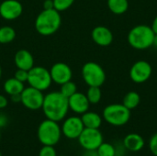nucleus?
I'll return each instance as SVG.
<instances>
[{"mask_svg":"<svg viewBox=\"0 0 157 156\" xmlns=\"http://www.w3.org/2000/svg\"><path fill=\"white\" fill-rule=\"evenodd\" d=\"M41 109L46 119L59 122L65 119L69 111L68 98L61 92H51L44 96Z\"/></svg>","mask_w":157,"mask_h":156,"instance_id":"1","label":"nucleus"},{"mask_svg":"<svg viewBox=\"0 0 157 156\" xmlns=\"http://www.w3.org/2000/svg\"><path fill=\"white\" fill-rule=\"evenodd\" d=\"M62 24L60 12L56 9H43L36 17L35 29L42 36H50L59 30Z\"/></svg>","mask_w":157,"mask_h":156,"instance_id":"2","label":"nucleus"},{"mask_svg":"<svg viewBox=\"0 0 157 156\" xmlns=\"http://www.w3.org/2000/svg\"><path fill=\"white\" fill-rule=\"evenodd\" d=\"M155 37L151 26L137 25L129 31L128 42L136 50H146L154 45Z\"/></svg>","mask_w":157,"mask_h":156,"instance_id":"3","label":"nucleus"},{"mask_svg":"<svg viewBox=\"0 0 157 156\" xmlns=\"http://www.w3.org/2000/svg\"><path fill=\"white\" fill-rule=\"evenodd\" d=\"M62 135L59 123L49 119L42 120L37 130V137L42 145H56L60 142Z\"/></svg>","mask_w":157,"mask_h":156,"instance_id":"4","label":"nucleus"},{"mask_svg":"<svg viewBox=\"0 0 157 156\" xmlns=\"http://www.w3.org/2000/svg\"><path fill=\"white\" fill-rule=\"evenodd\" d=\"M104 120L115 127H121L127 124L131 119V110L123 104H110L103 109Z\"/></svg>","mask_w":157,"mask_h":156,"instance_id":"5","label":"nucleus"},{"mask_svg":"<svg viewBox=\"0 0 157 156\" xmlns=\"http://www.w3.org/2000/svg\"><path fill=\"white\" fill-rule=\"evenodd\" d=\"M82 77L88 86L100 87L106 81V73L102 66L95 62L86 63L81 70Z\"/></svg>","mask_w":157,"mask_h":156,"instance_id":"6","label":"nucleus"},{"mask_svg":"<svg viewBox=\"0 0 157 156\" xmlns=\"http://www.w3.org/2000/svg\"><path fill=\"white\" fill-rule=\"evenodd\" d=\"M27 82L29 83V86L43 92L51 86L52 80L49 70L42 66H33L29 71Z\"/></svg>","mask_w":157,"mask_h":156,"instance_id":"7","label":"nucleus"},{"mask_svg":"<svg viewBox=\"0 0 157 156\" xmlns=\"http://www.w3.org/2000/svg\"><path fill=\"white\" fill-rule=\"evenodd\" d=\"M77 140L80 146L86 151H96L104 142L99 129L89 128H85Z\"/></svg>","mask_w":157,"mask_h":156,"instance_id":"8","label":"nucleus"},{"mask_svg":"<svg viewBox=\"0 0 157 156\" xmlns=\"http://www.w3.org/2000/svg\"><path fill=\"white\" fill-rule=\"evenodd\" d=\"M44 100V95L42 91L34 87L29 86L24 88L20 94V103L30 110H38L41 108Z\"/></svg>","mask_w":157,"mask_h":156,"instance_id":"9","label":"nucleus"},{"mask_svg":"<svg viewBox=\"0 0 157 156\" xmlns=\"http://www.w3.org/2000/svg\"><path fill=\"white\" fill-rule=\"evenodd\" d=\"M62 134L65 136L67 139L75 140L78 139L80 134L85 129L81 117L72 116L65 119L61 126Z\"/></svg>","mask_w":157,"mask_h":156,"instance_id":"10","label":"nucleus"},{"mask_svg":"<svg viewBox=\"0 0 157 156\" xmlns=\"http://www.w3.org/2000/svg\"><path fill=\"white\" fill-rule=\"evenodd\" d=\"M152 66L151 64L144 60L137 61L132 64L130 69V77L135 84H143L149 80L152 75Z\"/></svg>","mask_w":157,"mask_h":156,"instance_id":"11","label":"nucleus"},{"mask_svg":"<svg viewBox=\"0 0 157 156\" xmlns=\"http://www.w3.org/2000/svg\"><path fill=\"white\" fill-rule=\"evenodd\" d=\"M22 12V4L17 0H4L0 4V16L6 20L17 19Z\"/></svg>","mask_w":157,"mask_h":156,"instance_id":"12","label":"nucleus"},{"mask_svg":"<svg viewBox=\"0 0 157 156\" xmlns=\"http://www.w3.org/2000/svg\"><path fill=\"white\" fill-rule=\"evenodd\" d=\"M51 77L53 83L57 85H63L68 81H71L73 73L70 66L64 63H56L50 69Z\"/></svg>","mask_w":157,"mask_h":156,"instance_id":"13","label":"nucleus"},{"mask_svg":"<svg viewBox=\"0 0 157 156\" xmlns=\"http://www.w3.org/2000/svg\"><path fill=\"white\" fill-rule=\"evenodd\" d=\"M91 37L93 41L101 47L109 46L114 39L112 31L104 26H98L94 28L91 32Z\"/></svg>","mask_w":157,"mask_h":156,"instance_id":"14","label":"nucleus"},{"mask_svg":"<svg viewBox=\"0 0 157 156\" xmlns=\"http://www.w3.org/2000/svg\"><path fill=\"white\" fill-rule=\"evenodd\" d=\"M68 105L69 109H71L73 112L82 115L88 111L90 103L85 94L76 92L68 97Z\"/></svg>","mask_w":157,"mask_h":156,"instance_id":"15","label":"nucleus"},{"mask_svg":"<svg viewBox=\"0 0 157 156\" xmlns=\"http://www.w3.org/2000/svg\"><path fill=\"white\" fill-rule=\"evenodd\" d=\"M14 62L17 69L29 71L34 66V59L32 54L28 50H19L16 52Z\"/></svg>","mask_w":157,"mask_h":156,"instance_id":"16","label":"nucleus"},{"mask_svg":"<svg viewBox=\"0 0 157 156\" xmlns=\"http://www.w3.org/2000/svg\"><path fill=\"white\" fill-rule=\"evenodd\" d=\"M122 144L127 151L132 153H137L144 147L145 142L140 134L130 133L124 137Z\"/></svg>","mask_w":157,"mask_h":156,"instance_id":"17","label":"nucleus"},{"mask_svg":"<svg viewBox=\"0 0 157 156\" xmlns=\"http://www.w3.org/2000/svg\"><path fill=\"white\" fill-rule=\"evenodd\" d=\"M81 120L85 128L99 129L102 124V117L93 111H86L81 116Z\"/></svg>","mask_w":157,"mask_h":156,"instance_id":"18","label":"nucleus"},{"mask_svg":"<svg viewBox=\"0 0 157 156\" xmlns=\"http://www.w3.org/2000/svg\"><path fill=\"white\" fill-rule=\"evenodd\" d=\"M3 87H4V91L7 95H9L10 97L15 96V95H20L21 92L25 88L24 83L17 80L15 77H12V78H9V79L6 80L5 83H4Z\"/></svg>","mask_w":157,"mask_h":156,"instance_id":"19","label":"nucleus"},{"mask_svg":"<svg viewBox=\"0 0 157 156\" xmlns=\"http://www.w3.org/2000/svg\"><path fill=\"white\" fill-rule=\"evenodd\" d=\"M107 4L109 9L115 15L124 14L129 8L128 0H108Z\"/></svg>","mask_w":157,"mask_h":156,"instance_id":"20","label":"nucleus"},{"mask_svg":"<svg viewBox=\"0 0 157 156\" xmlns=\"http://www.w3.org/2000/svg\"><path fill=\"white\" fill-rule=\"evenodd\" d=\"M141 102V97L140 95L135 92V91H131L129 93H127L124 97H123V101L122 104L130 110L136 108L139 104Z\"/></svg>","mask_w":157,"mask_h":156,"instance_id":"21","label":"nucleus"},{"mask_svg":"<svg viewBox=\"0 0 157 156\" xmlns=\"http://www.w3.org/2000/svg\"><path fill=\"white\" fill-rule=\"evenodd\" d=\"M16 38V31L10 26H4L0 28V43L6 44L13 41Z\"/></svg>","mask_w":157,"mask_h":156,"instance_id":"22","label":"nucleus"},{"mask_svg":"<svg viewBox=\"0 0 157 156\" xmlns=\"http://www.w3.org/2000/svg\"><path fill=\"white\" fill-rule=\"evenodd\" d=\"M86 96L90 104L96 105L99 103V101L101 100V97H102L101 89L98 86H89Z\"/></svg>","mask_w":157,"mask_h":156,"instance_id":"23","label":"nucleus"},{"mask_svg":"<svg viewBox=\"0 0 157 156\" xmlns=\"http://www.w3.org/2000/svg\"><path fill=\"white\" fill-rule=\"evenodd\" d=\"M98 156H116V147L109 143H102L96 150Z\"/></svg>","mask_w":157,"mask_h":156,"instance_id":"24","label":"nucleus"},{"mask_svg":"<svg viewBox=\"0 0 157 156\" xmlns=\"http://www.w3.org/2000/svg\"><path fill=\"white\" fill-rule=\"evenodd\" d=\"M64 97H66L67 98L70 97L72 95H74L75 93L77 92V87L76 85L72 82V81H68L63 85H61V91H60Z\"/></svg>","mask_w":157,"mask_h":156,"instance_id":"25","label":"nucleus"},{"mask_svg":"<svg viewBox=\"0 0 157 156\" xmlns=\"http://www.w3.org/2000/svg\"><path fill=\"white\" fill-rule=\"evenodd\" d=\"M53 1V7L59 12L65 11L68 8H70L75 0H52Z\"/></svg>","mask_w":157,"mask_h":156,"instance_id":"26","label":"nucleus"},{"mask_svg":"<svg viewBox=\"0 0 157 156\" xmlns=\"http://www.w3.org/2000/svg\"><path fill=\"white\" fill-rule=\"evenodd\" d=\"M39 156H57L56 150L54 146L51 145H42L39 152Z\"/></svg>","mask_w":157,"mask_h":156,"instance_id":"27","label":"nucleus"},{"mask_svg":"<svg viewBox=\"0 0 157 156\" xmlns=\"http://www.w3.org/2000/svg\"><path fill=\"white\" fill-rule=\"evenodd\" d=\"M17 80L25 83L28 81V77H29V71L23 70V69H17L15 73V76H14Z\"/></svg>","mask_w":157,"mask_h":156,"instance_id":"28","label":"nucleus"},{"mask_svg":"<svg viewBox=\"0 0 157 156\" xmlns=\"http://www.w3.org/2000/svg\"><path fill=\"white\" fill-rule=\"evenodd\" d=\"M149 149L155 156H157V133L154 134L149 141Z\"/></svg>","mask_w":157,"mask_h":156,"instance_id":"29","label":"nucleus"},{"mask_svg":"<svg viewBox=\"0 0 157 156\" xmlns=\"http://www.w3.org/2000/svg\"><path fill=\"white\" fill-rule=\"evenodd\" d=\"M8 105V100L7 98L3 96V95H0V109H3L5 108H6V106Z\"/></svg>","mask_w":157,"mask_h":156,"instance_id":"30","label":"nucleus"},{"mask_svg":"<svg viewBox=\"0 0 157 156\" xmlns=\"http://www.w3.org/2000/svg\"><path fill=\"white\" fill-rule=\"evenodd\" d=\"M52 8H54L52 0H45L43 2V9H52Z\"/></svg>","mask_w":157,"mask_h":156,"instance_id":"31","label":"nucleus"},{"mask_svg":"<svg viewBox=\"0 0 157 156\" xmlns=\"http://www.w3.org/2000/svg\"><path fill=\"white\" fill-rule=\"evenodd\" d=\"M7 124V118L4 114H0V128L5 127Z\"/></svg>","mask_w":157,"mask_h":156,"instance_id":"32","label":"nucleus"},{"mask_svg":"<svg viewBox=\"0 0 157 156\" xmlns=\"http://www.w3.org/2000/svg\"><path fill=\"white\" fill-rule=\"evenodd\" d=\"M151 28H152L153 31L155 32V34L157 35V16L155 17V19H154V21H153V23H152Z\"/></svg>","mask_w":157,"mask_h":156,"instance_id":"33","label":"nucleus"},{"mask_svg":"<svg viewBox=\"0 0 157 156\" xmlns=\"http://www.w3.org/2000/svg\"><path fill=\"white\" fill-rule=\"evenodd\" d=\"M82 156H98L97 151H86Z\"/></svg>","mask_w":157,"mask_h":156,"instance_id":"34","label":"nucleus"},{"mask_svg":"<svg viewBox=\"0 0 157 156\" xmlns=\"http://www.w3.org/2000/svg\"><path fill=\"white\" fill-rule=\"evenodd\" d=\"M11 100L15 103H18L20 102V95H15V96H11Z\"/></svg>","mask_w":157,"mask_h":156,"instance_id":"35","label":"nucleus"},{"mask_svg":"<svg viewBox=\"0 0 157 156\" xmlns=\"http://www.w3.org/2000/svg\"><path fill=\"white\" fill-rule=\"evenodd\" d=\"M154 45H155L157 47V35H155V40H154ZM153 45V46H154Z\"/></svg>","mask_w":157,"mask_h":156,"instance_id":"36","label":"nucleus"},{"mask_svg":"<svg viewBox=\"0 0 157 156\" xmlns=\"http://www.w3.org/2000/svg\"><path fill=\"white\" fill-rule=\"evenodd\" d=\"M1 76H2V68H1V65H0V79H1Z\"/></svg>","mask_w":157,"mask_h":156,"instance_id":"37","label":"nucleus"},{"mask_svg":"<svg viewBox=\"0 0 157 156\" xmlns=\"http://www.w3.org/2000/svg\"><path fill=\"white\" fill-rule=\"evenodd\" d=\"M0 139H1V131H0Z\"/></svg>","mask_w":157,"mask_h":156,"instance_id":"38","label":"nucleus"},{"mask_svg":"<svg viewBox=\"0 0 157 156\" xmlns=\"http://www.w3.org/2000/svg\"><path fill=\"white\" fill-rule=\"evenodd\" d=\"M0 156H2V154H1V153H0Z\"/></svg>","mask_w":157,"mask_h":156,"instance_id":"39","label":"nucleus"},{"mask_svg":"<svg viewBox=\"0 0 157 156\" xmlns=\"http://www.w3.org/2000/svg\"><path fill=\"white\" fill-rule=\"evenodd\" d=\"M60 156H66V155H60Z\"/></svg>","mask_w":157,"mask_h":156,"instance_id":"40","label":"nucleus"}]
</instances>
